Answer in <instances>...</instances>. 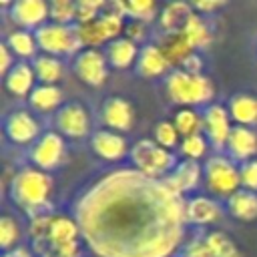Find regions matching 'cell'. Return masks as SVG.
Listing matches in <instances>:
<instances>
[{
  "mask_svg": "<svg viewBox=\"0 0 257 257\" xmlns=\"http://www.w3.org/2000/svg\"><path fill=\"white\" fill-rule=\"evenodd\" d=\"M181 68L187 70V72H191V74H203V72H201V68H203V60H201V56H199L197 52H193V54L181 64Z\"/></svg>",
  "mask_w": 257,
  "mask_h": 257,
  "instance_id": "cell-42",
  "label": "cell"
},
{
  "mask_svg": "<svg viewBox=\"0 0 257 257\" xmlns=\"http://www.w3.org/2000/svg\"><path fill=\"white\" fill-rule=\"evenodd\" d=\"M203 181L211 195L229 199L241 189L239 167L229 155H213L203 165Z\"/></svg>",
  "mask_w": 257,
  "mask_h": 257,
  "instance_id": "cell-6",
  "label": "cell"
},
{
  "mask_svg": "<svg viewBox=\"0 0 257 257\" xmlns=\"http://www.w3.org/2000/svg\"><path fill=\"white\" fill-rule=\"evenodd\" d=\"M221 6H225V2H211V0H207V2H193V10H201V12H213V10H217V8H221Z\"/></svg>",
  "mask_w": 257,
  "mask_h": 257,
  "instance_id": "cell-43",
  "label": "cell"
},
{
  "mask_svg": "<svg viewBox=\"0 0 257 257\" xmlns=\"http://www.w3.org/2000/svg\"><path fill=\"white\" fill-rule=\"evenodd\" d=\"M167 183V187L185 197L187 193L195 191L199 187V183L203 181V167L199 165V161H191V159H183L179 161V165L175 167V171L163 179Z\"/></svg>",
  "mask_w": 257,
  "mask_h": 257,
  "instance_id": "cell-15",
  "label": "cell"
},
{
  "mask_svg": "<svg viewBox=\"0 0 257 257\" xmlns=\"http://www.w3.org/2000/svg\"><path fill=\"white\" fill-rule=\"evenodd\" d=\"M2 257H32V251L26 249V247H16V249H12V251L2 253Z\"/></svg>",
  "mask_w": 257,
  "mask_h": 257,
  "instance_id": "cell-44",
  "label": "cell"
},
{
  "mask_svg": "<svg viewBox=\"0 0 257 257\" xmlns=\"http://www.w3.org/2000/svg\"><path fill=\"white\" fill-rule=\"evenodd\" d=\"M4 133L10 143L20 145V147L34 145L38 141V137L42 135L36 116L26 108H16V110L8 112V116L4 120Z\"/></svg>",
  "mask_w": 257,
  "mask_h": 257,
  "instance_id": "cell-11",
  "label": "cell"
},
{
  "mask_svg": "<svg viewBox=\"0 0 257 257\" xmlns=\"http://www.w3.org/2000/svg\"><path fill=\"white\" fill-rule=\"evenodd\" d=\"M231 122L233 120H231L227 106L217 104V102H211L209 106H205V110H203V135L207 137L209 145L215 151H221L227 147L229 135L233 131Z\"/></svg>",
  "mask_w": 257,
  "mask_h": 257,
  "instance_id": "cell-10",
  "label": "cell"
},
{
  "mask_svg": "<svg viewBox=\"0 0 257 257\" xmlns=\"http://www.w3.org/2000/svg\"><path fill=\"white\" fill-rule=\"evenodd\" d=\"M124 14L131 20H139L147 24L157 16V4L153 0H128L124 2Z\"/></svg>",
  "mask_w": 257,
  "mask_h": 257,
  "instance_id": "cell-35",
  "label": "cell"
},
{
  "mask_svg": "<svg viewBox=\"0 0 257 257\" xmlns=\"http://www.w3.org/2000/svg\"><path fill=\"white\" fill-rule=\"evenodd\" d=\"M78 237H80V229H78V223L74 221V217L56 215V217H52L50 227H48L46 251H56V249H62L66 245L78 243Z\"/></svg>",
  "mask_w": 257,
  "mask_h": 257,
  "instance_id": "cell-17",
  "label": "cell"
},
{
  "mask_svg": "<svg viewBox=\"0 0 257 257\" xmlns=\"http://www.w3.org/2000/svg\"><path fill=\"white\" fill-rule=\"evenodd\" d=\"M74 74L88 86H102L108 76V60L100 48H82L72 60Z\"/></svg>",
  "mask_w": 257,
  "mask_h": 257,
  "instance_id": "cell-9",
  "label": "cell"
},
{
  "mask_svg": "<svg viewBox=\"0 0 257 257\" xmlns=\"http://www.w3.org/2000/svg\"><path fill=\"white\" fill-rule=\"evenodd\" d=\"M100 120L110 131L126 133L135 124V106L122 96H108L100 106Z\"/></svg>",
  "mask_w": 257,
  "mask_h": 257,
  "instance_id": "cell-13",
  "label": "cell"
},
{
  "mask_svg": "<svg viewBox=\"0 0 257 257\" xmlns=\"http://www.w3.org/2000/svg\"><path fill=\"white\" fill-rule=\"evenodd\" d=\"M135 66H137V72L141 76H145V78H159V76H163L169 70L171 62L165 56L161 44L147 42V44L141 46L139 58H137V64Z\"/></svg>",
  "mask_w": 257,
  "mask_h": 257,
  "instance_id": "cell-19",
  "label": "cell"
},
{
  "mask_svg": "<svg viewBox=\"0 0 257 257\" xmlns=\"http://www.w3.org/2000/svg\"><path fill=\"white\" fill-rule=\"evenodd\" d=\"M181 257H213L205 235L187 241V243L183 245V249H181Z\"/></svg>",
  "mask_w": 257,
  "mask_h": 257,
  "instance_id": "cell-39",
  "label": "cell"
},
{
  "mask_svg": "<svg viewBox=\"0 0 257 257\" xmlns=\"http://www.w3.org/2000/svg\"><path fill=\"white\" fill-rule=\"evenodd\" d=\"M179 135L185 139V137H191V135H197V133H203V112H197L195 108L191 106H183L175 112V118H173Z\"/></svg>",
  "mask_w": 257,
  "mask_h": 257,
  "instance_id": "cell-30",
  "label": "cell"
},
{
  "mask_svg": "<svg viewBox=\"0 0 257 257\" xmlns=\"http://www.w3.org/2000/svg\"><path fill=\"white\" fill-rule=\"evenodd\" d=\"M64 92L56 84H36L28 96V104L38 112H52L58 110L64 102Z\"/></svg>",
  "mask_w": 257,
  "mask_h": 257,
  "instance_id": "cell-23",
  "label": "cell"
},
{
  "mask_svg": "<svg viewBox=\"0 0 257 257\" xmlns=\"http://www.w3.org/2000/svg\"><path fill=\"white\" fill-rule=\"evenodd\" d=\"M225 149L233 161H241V163L251 161L255 159V153H257V133L251 126L233 124V131L229 135Z\"/></svg>",
  "mask_w": 257,
  "mask_h": 257,
  "instance_id": "cell-18",
  "label": "cell"
},
{
  "mask_svg": "<svg viewBox=\"0 0 257 257\" xmlns=\"http://www.w3.org/2000/svg\"><path fill=\"white\" fill-rule=\"evenodd\" d=\"M193 12H195V10H193V4H189V2H171V4H167V6L161 10V14H159L161 28H163L167 34L181 32Z\"/></svg>",
  "mask_w": 257,
  "mask_h": 257,
  "instance_id": "cell-24",
  "label": "cell"
},
{
  "mask_svg": "<svg viewBox=\"0 0 257 257\" xmlns=\"http://www.w3.org/2000/svg\"><path fill=\"white\" fill-rule=\"evenodd\" d=\"M80 239L96 257H171L185 237V197L133 167L98 175L74 201Z\"/></svg>",
  "mask_w": 257,
  "mask_h": 257,
  "instance_id": "cell-1",
  "label": "cell"
},
{
  "mask_svg": "<svg viewBox=\"0 0 257 257\" xmlns=\"http://www.w3.org/2000/svg\"><path fill=\"white\" fill-rule=\"evenodd\" d=\"M52 177L46 171H40L32 165L22 167L10 183V199L12 203L28 213L30 217L46 213L52 197Z\"/></svg>",
  "mask_w": 257,
  "mask_h": 257,
  "instance_id": "cell-2",
  "label": "cell"
},
{
  "mask_svg": "<svg viewBox=\"0 0 257 257\" xmlns=\"http://www.w3.org/2000/svg\"><path fill=\"white\" fill-rule=\"evenodd\" d=\"M209 249L213 253V257H241V251L237 249V245L233 243V239L223 233V231H209L205 235Z\"/></svg>",
  "mask_w": 257,
  "mask_h": 257,
  "instance_id": "cell-31",
  "label": "cell"
},
{
  "mask_svg": "<svg viewBox=\"0 0 257 257\" xmlns=\"http://www.w3.org/2000/svg\"><path fill=\"white\" fill-rule=\"evenodd\" d=\"M239 177H241V187L243 189L257 193V159L241 163L239 165Z\"/></svg>",
  "mask_w": 257,
  "mask_h": 257,
  "instance_id": "cell-38",
  "label": "cell"
},
{
  "mask_svg": "<svg viewBox=\"0 0 257 257\" xmlns=\"http://www.w3.org/2000/svg\"><path fill=\"white\" fill-rule=\"evenodd\" d=\"M161 48L165 52V56L169 58L171 64H183L193 52V44L187 40V36L183 32H173V34H165Z\"/></svg>",
  "mask_w": 257,
  "mask_h": 257,
  "instance_id": "cell-28",
  "label": "cell"
},
{
  "mask_svg": "<svg viewBox=\"0 0 257 257\" xmlns=\"http://www.w3.org/2000/svg\"><path fill=\"white\" fill-rule=\"evenodd\" d=\"M102 0H78L76 2V24H86L90 20H96L104 10Z\"/></svg>",
  "mask_w": 257,
  "mask_h": 257,
  "instance_id": "cell-37",
  "label": "cell"
},
{
  "mask_svg": "<svg viewBox=\"0 0 257 257\" xmlns=\"http://www.w3.org/2000/svg\"><path fill=\"white\" fill-rule=\"evenodd\" d=\"M40 257H58V255H54V253H52V251H46V253H42V255H40Z\"/></svg>",
  "mask_w": 257,
  "mask_h": 257,
  "instance_id": "cell-45",
  "label": "cell"
},
{
  "mask_svg": "<svg viewBox=\"0 0 257 257\" xmlns=\"http://www.w3.org/2000/svg\"><path fill=\"white\" fill-rule=\"evenodd\" d=\"M227 110L231 120L241 126H255L257 124V96L247 92H237L229 98Z\"/></svg>",
  "mask_w": 257,
  "mask_h": 257,
  "instance_id": "cell-22",
  "label": "cell"
},
{
  "mask_svg": "<svg viewBox=\"0 0 257 257\" xmlns=\"http://www.w3.org/2000/svg\"><path fill=\"white\" fill-rule=\"evenodd\" d=\"M223 217V207L209 195H195L185 199V219L191 225L203 227L217 223Z\"/></svg>",
  "mask_w": 257,
  "mask_h": 257,
  "instance_id": "cell-16",
  "label": "cell"
},
{
  "mask_svg": "<svg viewBox=\"0 0 257 257\" xmlns=\"http://www.w3.org/2000/svg\"><path fill=\"white\" fill-rule=\"evenodd\" d=\"M54 128L68 139H82L86 135H92L88 108L78 100L64 102L54 112Z\"/></svg>",
  "mask_w": 257,
  "mask_h": 257,
  "instance_id": "cell-8",
  "label": "cell"
},
{
  "mask_svg": "<svg viewBox=\"0 0 257 257\" xmlns=\"http://www.w3.org/2000/svg\"><path fill=\"white\" fill-rule=\"evenodd\" d=\"M165 92L171 102L195 108L199 104H211L215 86L207 74H191L183 68H175L165 78Z\"/></svg>",
  "mask_w": 257,
  "mask_h": 257,
  "instance_id": "cell-3",
  "label": "cell"
},
{
  "mask_svg": "<svg viewBox=\"0 0 257 257\" xmlns=\"http://www.w3.org/2000/svg\"><path fill=\"white\" fill-rule=\"evenodd\" d=\"M179 137L181 135H179V131H177L173 120H159L155 124V128H153V141L157 145H161L163 149H169V151H173L175 147L181 145Z\"/></svg>",
  "mask_w": 257,
  "mask_h": 257,
  "instance_id": "cell-33",
  "label": "cell"
},
{
  "mask_svg": "<svg viewBox=\"0 0 257 257\" xmlns=\"http://www.w3.org/2000/svg\"><path fill=\"white\" fill-rule=\"evenodd\" d=\"M16 62H14V54H12V50L2 42V46H0V72H2V78L10 72V68L14 66Z\"/></svg>",
  "mask_w": 257,
  "mask_h": 257,
  "instance_id": "cell-41",
  "label": "cell"
},
{
  "mask_svg": "<svg viewBox=\"0 0 257 257\" xmlns=\"http://www.w3.org/2000/svg\"><path fill=\"white\" fill-rule=\"evenodd\" d=\"M124 36L128 38V40H133V42H141V40H145L147 38V24L145 22H139V20H126L124 22Z\"/></svg>",
  "mask_w": 257,
  "mask_h": 257,
  "instance_id": "cell-40",
  "label": "cell"
},
{
  "mask_svg": "<svg viewBox=\"0 0 257 257\" xmlns=\"http://www.w3.org/2000/svg\"><path fill=\"white\" fill-rule=\"evenodd\" d=\"M227 211L241 221H253L257 217V193L239 189L227 199Z\"/></svg>",
  "mask_w": 257,
  "mask_h": 257,
  "instance_id": "cell-26",
  "label": "cell"
},
{
  "mask_svg": "<svg viewBox=\"0 0 257 257\" xmlns=\"http://www.w3.org/2000/svg\"><path fill=\"white\" fill-rule=\"evenodd\" d=\"M131 167L151 179H165L169 177L175 167L179 165L173 151L163 149L153 139H139L131 145Z\"/></svg>",
  "mask_w": 257,
  "mask_h": 257,
  "instance_id": "cell-4",
  "label": "cell"
},
{
  "mask_svg": "<svg viewBox=\"0 0 257 257\" xmlns=\"http://www.w3.org/2000/svg\"><path fill=\"white\" fill-rule=\"evenodd\" d=\"M32 68L36 74V80L40 84H56L64 76V64L58 56L50 54H38L32 60Z\"/></svg>",
  "mask_w": 257,
  "mask_h": 257,
  "instance_id": "cell-27",
  "label": "cell"
},
{
  "mask_svg": "<svg viewBox=\"0 0 257 257\" xmlns=\"http://www.w3.org/2000/svg\"><path fill=\"white\" fill-rule=\"evenodd\" d=\"M64 155H66V143L58 131L42 133L38 137V141L30 147V153H28L32 167L46 171V173L56 169L64 161Z\"/></svg>",
  "mask_w": 257,
  "mask_h": 257,
  "instance_id": "cell-7",
  "label": "cell"
},
{
  "mask_svg": "<svg viewBox=\"0 0 257 257\" xmlns=\"http://www.w3.org/2000/svg\"><path fill=\"white\" fill-rule=\"evenodd\" d=\"M18 243H20V225H18V221L12 215H2V219H0V247H2V253L20 247Z\"/></svg>",
  "mask_w": 257,
  "mask_h": 257,
  "instance_id": "cell-32",
  "label": "cell"
},
{
  "mask_svg": "<svg viewBox=\"0 0 257 257\" xmlns=\"http://www.w3.org/2000/svg\"><path fill=\"white\" fill-rule=\"evenodd\" d=\"M50 22L56 24H74L76 22V2L70 0H54L50 2Z\"/></svg>",
  "mask_w": 257,
  "mask_h": 257,
  "instance_id": "cell-36",
  "label": "cell"
},
{
  "mask_svg": "<svg viewBox=\"0 0 257 257\" xmlns=\"http://www.w3.org/2000/svg\"><path fill=\"white\" fill-rule=\"evenodd\" d=\"M4 44L12 50L14 56L26 60V58H36L38 54V42L32 30H24V28H16L12 32H8V36L4 38Z\"/></svg>",
  "mask_w": 257,
  "mask_h": 257,
  "instance_id": "cell-25",
  "label": "cell"
},
{
  "mask_svg": "<svg viewBox=\"0 0 257 257\" xmlns=\"http://www.w3.org/2000/svg\"><path fill=\"white\" fill-rule=\"evenodd\" d=\"M90 151L102 161L116 163L131 155V145L126 143L122 133L110 128H96L90 135Z\"/></svg>",
  "mask_w": 257,
  "mask_h": 257,
  "instance_id": "cell-12",
  "label": "cell"
},
{
  "mask_svg": "<svg viewBox=\"0 0 257 257\" xmlns=\"http://www.w3.org/2000/svg\"><path fill=\"white\" fill-rule=\"evenodd\" d=\"M207 149H209V141L203 133L185 137V139H181V145H179V153L191 161H201L207 155Z\"/></svg>",
  "mask_w": 257,
  "mask_h": 257,
  "instance_id": "cell-34",
  "label": "cell"
},
{
  "mask_svg": "<svg viewBox=\"0 0 257 257\" xmlns=\"http://www.w3.org/2000/svg\"><path fill=\"white\" fill-rule=\"evenodd\" d=\"M36 42H38V50H42V54H50V56H76L84 44L78 32V24H56V22H46L44 26H40L38 30H34Z\"/></svg>",
  "mask_w": 257,
  "mask_h": 257,
  "instance_id": "cell-5",
  "label": "cell"
},
{
  "mask_svg": "<svg viewBox=\"0 0 257 257\" xmlns=\"http://www.w3.org/2000/svg\"><path fill=\"white\" fill-rule=\"evenodd\" d=\"M4 86L14 96H30L36 86V74L28 60H18L4 76Z\"/></svg>",
  "mask_w": 257,
  "mask_h": 257,
  "instance_id": "cell-20",
  "label": "cell"
},
{
  "mask_svg": "<svg viewBox=\"0 0 257 257\" xmlns=\"http://www.w3.org/2000/svg\"><path fill=\"white\" fill-rule=\"evenodd\" d=\"M181 32L187 36V40L193 44V48H207L211 44V40H213L211 28L203 20V16L197 14V12H193L189 16V20H187V24L183 26Z\"/></svg>",
  "mask_w": 257,
  "mask_h": 257,
  "instance_id": "cell-29",
  "label": "cell"
},
{
  "mask_svg": "<svg viewBox=\"0 0 257 257\" xmlns=\"http://www.w3.org/2000/svg\"><path fill=\"white\" fill-rule=\"evenodd\" d=\"M10 18L24 30H38L50 22V4L42 0H18L10 4Z\"/></svg>",
  "mask_w": 257,
  "mask_h": 257,
  "instance_id": "cell-14",
  "label": "cell"
},
{
  "mask_svg": "<svg viewBox=\"0 0 257 257\" xmlns=\"http://www.w3.org/2000/svg\"><path fill=\"white\" fill-rule=\"evenodd\" d=\"M139 50L141 46L133 40H128L126 36H118L114 40H110L106 46H104V54H106V60H108V66L112 68H131L133 64H137V58H139Z\"/></svg>",
  "mask_w": 257,
  "mask_h": 257,
  "instance_id": "cell-21",
  "label": "cell"
}]
</instances>
